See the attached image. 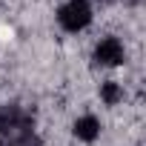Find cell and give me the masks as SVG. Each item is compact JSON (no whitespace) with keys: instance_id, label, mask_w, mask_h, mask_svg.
<instances>
[{"instance_id":"1","label":"cell","mask_w":146,"mask_h":146,"mask_svg":"<svg viewBox=\"0 0 146 146\" xmlns=\"http://www.w3.org/2000/svg\"><path fill=\"white\" fill-rule=\"evenodd\" d=\"M0 143L3 146H37L32 117L23 109L17 106L0 109Z\"/></svg>"},{"instance_id":"2","label":"cell","mask_w":146,"mask_h":146,"mask_svg":"<svg viewBox=\"0 0 146 146\" xmlns=\"http://www.w3.org/2000/svg\"><path fill=\"white\" fill-rule=\"evenodd\" d=\"M57 23L66 29V32H80L92 23V9L86 0H66V3L57 9Z\"/></svg>"},{"instance_id":"3","label":"cell","mask_w":146,"mask_h":146,"mask_svg":"<svg viewBox=\"0 0 146 146\" xmlns=\"http://www.w3.org/2000/svg\"><path fill=\"white\" fill-rule=\"evenodd\" d=\"M123 57H126V52H123V43L117 37H103L95 49V60L100 66H120Z\"/></svg>"},{"instance_id":"4","label":"cell","mask_w":146,"mask_h":146,"mask_svg":"<svg viewBox=\"0 0 146 146\" xmlns=\"http://www.w3.org/2000/svg\"><path fill=\"white\" fill-rule=\"evenodd\" d=\"M75 135H78V140H95L98 135H100V120L95 117V115H83V117H78L75 120Z\"/></svg>"},{"instance_id":"5","label":"cell","mask_w":146,"mask_h":146,"mask_svg":"<svg viewBox=\"0 0 146 146\" xmlns=\"http://www.w3.org/2000/svg\"><path fill=\"white\" fill-rule=\"evenodd\" d=\"M100 98H103L106 106H117V103L123 100V89H120L115 80H106V83L100 86Z\"/></svg>"}]
</instances>
